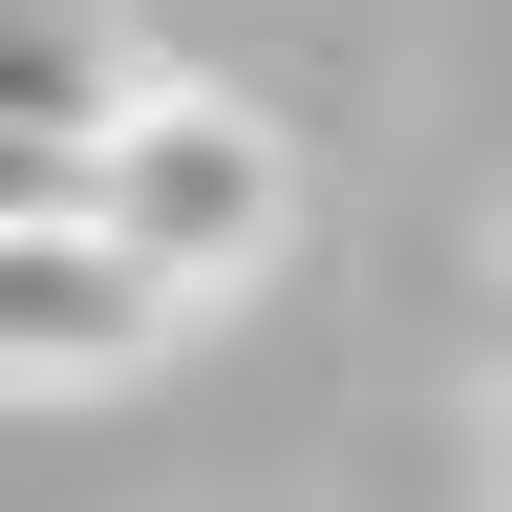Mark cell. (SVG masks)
I'll return each instance as SVG.
<instances>
[{
    "label": "cell",
    "instance_id": "1",
    "mask_svg": "<svg viewBox=\"0 0 512 512\" xmlns=\"http://www.w3.org/2000/svg\"><path fill=\"white\" fill-rule=\"evenodd\" d=\"M86 235L192 320V299H235L256 256L299 235V150H278L235 86H150V107L107 128V171H86Z\"/></svg>",
    "mask_w": 512,
    "mask_h": 512
},
{
    "label": "cell",
    "instance_id": "2",
    "mask_svg": "<svg viewBox=\"0 0 512 512\" xmlns=\"http://www.w3.org/2000/svg\"><path fill=\"white\" fill-rule=\"evenodd\" d=\"M150 342H171V299L128 278L86 214H64V235H0V384H107Z\"/></svg>",
    "mask_w": 512,
    "mask_h": 512
},
{
    "label": "cell",
    "instance_id": "3",
    "mask_svg": "<svg viewBox=\"0 0 512 512\" xmlns=\"http://www.w3.org/2000/svg\"><path fill=\"white\" fill-rule=\"evenodd\" d=\"M128 107L150 86H128V43L86 22V0H0V128H22V150H107Z\"/></svg>",
    "mask_w": 512,
    "mask_h": 512
}]
</instances>
